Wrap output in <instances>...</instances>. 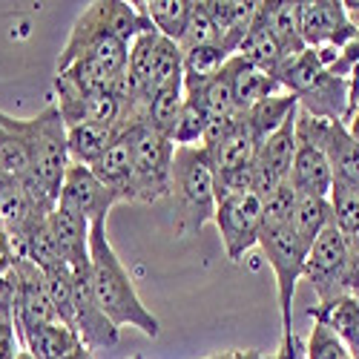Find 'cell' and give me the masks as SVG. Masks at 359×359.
Wrapping results in <instances>:
<instances>
[{
	"label": "cell",
	"mask_w": 359,
	"mask_h": 359,
	"mask_svg": "<svg viewBox=\"0 0 359 359\" xmlns=\"http://www.w3.org/2000/svg\"><path fill=\"white\" fill-rule=\"evenodd\" d=\"M290 184L296 193L319 196V198H327L334 190L331 164H327L322 149L305 138H299V144H296V156H293V167H290Z\"/></svg>",
	"instance_id": "cell-15"
},
{
	"label": "cell",
	"mask_w": 359,
	"mask_h": 359,
	"mask_svg": "<svg viewBox=\"0 0 359 359\" xmlns=\"http://www.w3.org/2000/svg\"><path fill=\"white\" fill-rule=\"evenodd\" d=\"M72 313H75V331L89 351L112 348L118 342V327L107 319V313L101 311L98 299L93 293L89 267L72 271Z\"/></svg>",
	"instance_id": "cell-12"
},
{
	"label": "cell",
	"mask_w": 359,
	"mask_h": 359,
	"mask_svg": "<svg viewBox=\"0 0 359 359\" xmlns=\"http://www.w3.org/2000/svg\"><path fill=\"white\" fill-rule=\"evenodd\" d=\"M305 359H351V353L331 327L322 322H313L311 339L305 345Z\"/></svg>",
	"instance_id": "cell-31"
},
{
	"label": "cell",
	"mask_w": 359,
	"mask_h": 359,
	"mask_svg": "<svg viewBox=\"0 0 359 359\" xmlns=\"http://www.w3.org/2000/svg\"><path fill=\"white\" fill-rule=\"evenodd\" d=\"M147 29H153V26L138 12L135 4H124V0H98V4H89L78 15L72 32H69V41H67L61 57H57V72L75 64L78 55L86 46H93L95 41L118 38V41L133 43Z\"/></svg>",
	"instance_id": "cell-5"
},
{
	"label": "cell",
	"mask_w": 359,
	"mask_h": 359,
	"mask_svg": "<svg viewBox=\"0 0 359 359\" xmlns=\"http://www.w3.org/2000/svg\"><path fill=\"white\" fill-rule=\"evenodd\" d=\"M327 201H331V207H334V224H337V230L345 238H351L353 233H359V193L334 184Z\"/></svg>",
	"instance_id": "cell-30"
},
{
	"label": "cell",
	"mask_w": 359,
	"mask_h": 359,
	"mask_svg": "<svg viewBox=\"0 0 359 359\" xmlns=\"http://www.w3.org/2000/svg\"><path fill=\"white\" fill-rule=\"evenodd\" d=\"M345 242H348V259H351V287L359 290V233H353Z\"/></svg>",
	"instance_id": "cell-35"
},
{
	"label": "cell",
	"mask_w": 359,
	"mask_h": 359,
	"mask_svg": "<svg viewBox=\"0 0 359 359\" xmlns=\"http://www.w3.org/2000/svg\"><path fill=\"white\" fill-rule=\"evenodd\" d=\"M57 204L67 207V210H72V213H78L89 224H95V222H107V213L121 201H118V196L109 187H104L98 182L95 172L89 167L69 164Z\"/></svg>",
	"instance_id": "cell-13"
},
{
	"label": "cell",
	"mask_w": 359,
	"mask_h": 359,
	"mask_svg": "<svg viewBox=\"0 0 359 359\" xmlns=\"http://www.w3.org/2000/svg\"><path fill=\"white\" fill-rule=\"evenodd\" d=\"M296 135L316 144L334 170V184L359 193V141L339 121H322L299 109Z\"/></svg>",
	"instance_id": "cell-9"
},
{
	"label": "cell",
	"mask_w": 359,
	"mask_h": 359,
	"mask_svg": "<svg viewBox=\"0 0 359 359\" xmlns=\"http://www.w3.org/2000/svg\"><path fill=\"white\" fill-rule=\"evenodd\" d=\"M89 170L95 172V178L104 187H109L118 196V201H133V175H135V170H133V147H130L127 133L118 138L107 149V156Z\"/></svg>",
	"instance_id": "cell-19"
},
{
	"label": "cell",
	"mask_w": 359,
	"mask_h": 359,
	"mask_svg": "<svg viewBox=\"0 0 359 359\" xmlns=\"http://www.w3.org/2000/svg\"><path fill=\"white\" fill-rule=\"evenodd\" d=\"M64 359H93V351H89V348L81 342V345H78V348H75L69 356H64Z\"/></svg>",
	"instance_id": "cell-38"
},
{
	"label": "cell",
	"mask_w": 359,
	"mask_h": 359,
	"mask_svg": "<svg viewBox=\"0 0 359 359\" xmlns=\"http://www.w3.org/2000/svg\"><path fill=\"white\" fill-rule=\"evenodd\" d=\"M78 345H81V337L61 322L38 325L32 331H26L20 339V348L32 353V359H64Z\"/></svg>",
	"instance_id": "cell-23"
},
{
	"label": "cell",
	"mask_w": 359,
	"mask_h": 359,
	"mask_svg": "<svg viewBox=\"0 0 359 359\" xmlns=\"http://www.w3.org/2000/svg\"><path fill=\"white\" fill-rule=\"evenodd\" d=\"M89 224L86 219H81L78 213L67 210V207L57 204L49 213V233L55 238V248L61 262L69 271L78 267H89Z\"/></svg>",
	"instance_id": "cell-14"
},
{
	"label": "cell",
	"mask_w": 359,
	"mask_h": 359,
	"mask_svg": "<svg viewBox=\"0 0 359 359\" xmlns=\"http://www.w3.org/2000/svg\"><path fill=\"white\" fill-rule=\"evenodd\" d=\"M273 359H305V345L296 337V331H282V342Z\"/></svg>",
	"instance_id": "cell-34"
},
{
	"label": "cell",
	"mask_w": 359,
	"mask_h": 359,
	"mask_svg": "<svg viewBox=\"0 0 359 359\" xmlns=\"http://www.w3.org/2000/svg\"><path fill=\"white\" fill-rule=\"evenodd\" d=\"M207 359H273V356H264L262 351H222V353H213V356H207Z\"/></svg>",
	"instance_id": "cell-36"
},
{
	"label": "cell",
	"mask_w": 359,
	"mask_h": 359,
	"mask_svg": "<svg viewBox=\"0 0 359 359\" xmlns=\"http://www.w3.org/2000/svg\"><path fill=\"white\" fill-rule=\"evenodd\" d=\"M18 359H32V353H29V351H23V348H20V353H18Z\"/></svg>",
	"instance_id": "cell-40"
},
{
	"label": "cell",
	"mask_w": 359,
	"mask_h": 359,
	"mask_svg": "<svg viewBox=\"0 0 359 359\" xmlns=\"http://www.w3.org/2000/svg\"><path fill=\"white\" fill-rule=\"evenodd\" d=\"M124 133L118 127H72L67 130V149H69V164H81V167H93L98 164L107 149L121 138Z\"/></svg>",
	"instance_id": "cell-22"
},
{
	"label": "cell",
	"mask_w": 359,
	"mask_h": 359,
	"mask_svg": "<svg viewBox=\"0 0 359 359\" xmlns=\"http://www.w3.org/2000/svg\"><path fill=\"white\" fill-rule=\"evenodd\" d=\"M0 124L20 138L29 153V164H32V178L57 201L69 170L67 124L57 112V104L49 101L35 118H12L0 112Z\"/></svg>",
	"instance_id": "cell-2"
},
{
	"label": "cell",
	"mask_w": 359,
	"mask_h": 359,
	"mask_svg": "<svg viewBox=\"0 0 359 359\" xmlns=\"http://www.w3.org/2000/svg\"><path fill=\"white\" fill-rule=\"evenodd\" d=\"M334 224V207L327 198L319 196H302L296 193V207H293V219L290 227L299 238L305 253H311V248L316 245V238Z\"/></svg>",
	"instance_id": "cell-20"
},
{
	"label": "cell",
	"mask_w": 359,
	"mask_h": 359,
	"mask_svg": "<svg viewBox=\"0 0 359 359\" xmlns=\"http://www.w3.org/2000/svg\"><path fill=\"white\" fill-rule=\"evenodd\" d=\"M345 127H348V133L359 141V104H356V109L351 112V118H348V124H345Z\"/></svg>",
	"instance_id": "cell-37"
},
{
	"label": "cell",
	"mask_w": 359,
	"mask_h": 359,
	"mask_svg": "<svg viewBox=\"0 0 359 359\" xmlns=\"http://www.w3.org/2000/svg\"><path fill=\"white\" fill-rule=\"evenodd\" d=\"M213 224L219 227L222 245L230 262H242L245 253H250L259 245V233H262V198L248 193V196H236L227 198L216 207Z\"/></svg>",
	"instance_id": "cell-10"
},
{
	"label": "cell",
	"mask_w": 359,
	"mask_h": 359,
	"mask_svg": "<svg viewBox=\"0 0 359 359\" xmlns=\"http://www.w3.org/2000/svg\"><path fill=\"white\" fill-rule=\"evenodd\" d=\"M296 18H299V35H302L308 49H319V46L345 49L351 41L359 38L339 0H296Z\"/></svg>",
	"instance_id": "cell-11"
},
{
	"label": "cell",
	"mask_w": 359,
	"mask_h": 359,
	"mask_svg": "<svg viewBox=\"0 0 359 359\" xmlns=\"http://www.w3.org/2000/svg\"><path fill=\"white\" fill-rule=\"evenodd\" d=\"M253 193V164L236 170H216V207L227 198Z\"/></svg>",
	"instance_id": "cell-32"
},
{
	"label": "cell",
	"mask_w": 359,
	"mask_h": 359,
	"mask_svg": "<svg viewBox=\"0 0 359 359\" xmlns=\"http://www.w3.org/2000/svg\"><path fill=\"white\" fill-rule=\"evenodd\" d=\"M57 112H61L67 130L72 127H118L124 115V101L115 93H104V95H83V98H72V101H55Z\"/></svg>",
	"instance_id": "cell-16"
},
{
	"label": "cell",
	"mask_w": 359,
	"mask_h": 359,
	"mask_svg": "<svg viewBox=\"0 0 359 359\" xmlns=\"http://www.w3.org/2000/svg\"><path fill=\"white\" fill-rule=\"evenodd\" d=\"M89 279H93V293L98 299L107 319L121 331V327H138L149 339H156L161 325L147 311V305L138 299L133 276L127 273L124 262L118 259L115 248L107 238V222H95L89 227Z\"/></svg>",
	"instance_id": "cell-1"
},
{
	"label": "cell",
	"mask_w": 359,
	"mask_h": 359,
	"mask_svg": "<svg viewBox=\"0 0 359 359\" xmlns=\"http://www.w3.org/2000/svg\"><path fill=\"white\" fill-rule=\"evenodd\" d=\"M9 178H12V175H6V170H4V167H0V184H6V182H9Z\"/></svg>",
	"instance_id": "cell-39"
},
{
	"label": "cell",
	"mask_w": 359,
	"mask_h": 359,
	"mask_svg": "<svg viewBox=\"0 0 359 359\" xmlns=\"http://www.w3.org/2000/svg\"><path fill=\"white\" fill-rule=\"evenodd\" d=\"M227 69H230V78H233V98H236L238 112L250 109L253 104L271 98V95L285 93L273 75L256 69L253 64H248L245 57H238V55H233L227 61Z\"/></svg>",
	"instance_id": "cell-17"
},
{
	"label": "cell",
	"mask_w": 359,
	"mask_h": 359,
	"mask_svg": "<svg viewBox=\"0 0 359 359\" xmlns=\"http://www.w3.org/2000/svg\"><path fill=\"white\" fill-rule=\"evenodd\" d=\"M135 6L158 35L182 43L187 20H190L193 0H135Z\"/></svg>",
	"instance_id": "cell-24"
},
{
	"label": "cell",
	"mask_w": 359,
	"mask_h": 359,
	"mask_svg": "<svg viewBox=\"0 0 359 359\" xmlns=\"http://www.w3.org/2000/svg\"><path fill=\"white\" fill-rule=\"evenodd\" d=\"M259 248L264 250V259H267V264L273 267V276H276L282 331H293V325H290L293 296H296V282L302 279V273H305L308 253L302 250V245H299L290 222L287 224H262Z\"/></svg>",
	"instance_id": "cell-7"
},
{
	"label": "cell",
	"mask_w": 359,
	"mask_h": 359,
	"mask_svg": "<svg viewBox=\"0 0 359 359\" xmlns=\"http://www.w3.org/2000/svg\"><path fill=\"white\" fill-rule=\"evenodd\" d=\"M259 147L262 144L256 141V135L250 133V127L242 121V115H238V124L216 147L207 149V153H210L216 170H236V167H250L256 161Z\"/></svg>",
	"instance_id": "cell-25"
},
{
	"label": "cell",
	"mask_w": 359,
	"mask_h": 359,
	"mask_svg": "<svg viewBox=\"0 0 359 359\" xmlns=\"http://www.w3.org/2000/svg\"><path fill=\"white\" fill-rule=\"evenodd\" d=\"M43 282H46V293L52 299V308L57 313V322L72 327L75 331V313H72V271L64 264V262H57L52 267H46L43 271ZM78 334V331H75Z\"/></svg>",
	"instance_id": "cell-26"
},
{
	"label": "cell",
	"mask_w": 359,
	"mask_h": 359,
	"mask_svg": "<svg viewBox=\"0 0 359 359\" xmlns=\"http://www.w3.org/2000/svg\"><path fill=\"white\" fill-rule=\"evenodd\" d=\"M313 293L316 305H331L342 296H351V259H348V242L337 230V224L327 227L316 245L311 248L305 259V273H302Z\"/></svg>",
	"instance_id": "cell-8"
},
{
	"label": "cell",
	"mask_w": 359,
	"mask_h": 359,
	"mask_svg": "<svg viewBox=\"0 0 359 359\" xmlns=\"http://www.w3.org/2000/svg\"><path fill=\"white\" fill-rule=\"evenodd\" d=\"M18 253H15V238L12 233L6 230V224L0 222V276H6L12 271V264H15Z\"/></svg>",
	"instance_id": "cell-33"
},
{
	"label": "cell",
	"mask_w": 359,
	"mask_h": 359,
	"mask_svg": "<svg viewBox=\"0 0 359 359\" xmlns=\"http://www.w3.org/2000/svg\"><path fill=\"white\" fill-rule=\"evenodd\" d=\"M0 167L6 170V175H12L15 182H29L32 178V164H29V153L20 144V138L15 133H9L0 124Z\"/></svg>",
	"instance_id": "cell-29"
},
{
	"label": "cell",
	"mask_w": 359,
	"mask_h": 359,
	"mask_svg": "<svg viewBox=\"0 0 359 359\" xmlns=\"http://www.w3.org/2000/svg\"><path fill=\"white\" fill-rule=\"evenodd\" d=\"M308 316L331 327L348 348L351 359H359V302L353 296H342L331 305H313Z\"/></svg>",
	"instance_id": "cell-21"
},
{
	"label": "cell",
	"mask_w": 359,
	"mask_h": 359,
	"mask_svg": "<svg viewBox=\"0 0 359 359\" xmlns=\"http://www.w3.org/2000/svg\"><path fill=\"white\" fill-rule=\"evenodd\" d=\"M133 147V201L153 204L170 196V178H172V158L175 144L172 138L156 133L153 127L138 124L127 130Z\"/></svg>",
	"instance_id": "cell-6"
},
{
	"label": "cell",
	"mask_w": 359,
	"mask_h": 359,
	"mask_svg": "<svg viewBox=\"0 0 359 359\" xmlns=\"http://www.w3.org/2000/svg\"><path fill=\"white\" fill-rule=\"evenodd\" d=\"M204 127H207V109L198 98H184L182 115L172 130V144L175 147H201L204 141Z\"/></svg>",
	"instance_id": "cell-28"
},
{
	"label": "cell",
	"mask_w": 359,
	"mask_h": 359,
	"mask_svg": "<svg viewBox=\"0 0 359 359\" xmlns=\"http://www.w3.org/2000/svg\"><path fill=\"white\" fill-rule=\"evenodd\" d=\"M224 43V35L222 29L216 26V20L210 18V12H207L204 0L198 4V0H193V9H190V20H187V29H184V38H182V52L187 49H198V46H219ZM227 46V43H224ZM230 49V46H227ZM233 52V49H230ZM236 55V52H233Z\"/></svg>",
	"instance_id": "cell-27"
},
{
	"label": "cell",
	"mask_w": 359,
	"mask_h": 359,
	"mask_svg": "<svg viewBox=\"0 0 359 359\" xmlns=\"http://www.w3.org/2000/svg\"><path fill=\"white\" fill-rule=\"evenodd\" d=\"M351 296H353V299H356V302H359V290H353V293H351Z\"/></svg>",
	"instance_id": "cell-41"
},
{
	"label": "cell",
	"mask_w": 359,
	"mask_h": 359,
	"mask_svg": "<svg viewBox=\"0 0 359 359\" xmlns=\"http://www.w3.org/2000/svg\"><path fill=\"white\" fill-rule=\"evenodd\" d=\"M259 20L267 26V32L279 43L285 61L308 49L302 35H299L296 4H290V0H259Z\"/></svg>",
	"instance_id": "cell-18"
},
{
	"label": "cell",
	"mask_w": 359,
	"mask_h": 359,
	"mask_svg": "<svg viewBox=\"0 0 359 359\" xmlns=\"http://www.w3.org/2000/svg\"><path fill=\"white\" fill-rule=\"evenodd\" d=\"M276 81L285 93L296 95L299 109L311 118L322 121H348L351 107V81L334 75L327 67H322L319 55L313 49H305L279 67Z\"/></svg>",
	"instance_id": "cell-3"
},
{
	"label": "cell",
	"mask_w": 359,
	"mask_h": 359,
	"mask_svg": "<svg viewBox=\"0 0 359 359\" xmlns=\"http://www.w3.org/2000/svg\"><path fill=\"white\" fill-rule=\"evenodd\" d=\"M170 196L175 198L178 233H201L216 216V167L207 147H175Z\"/></svg>",
	"instance_id": "cell-4"
}]
</instances>
